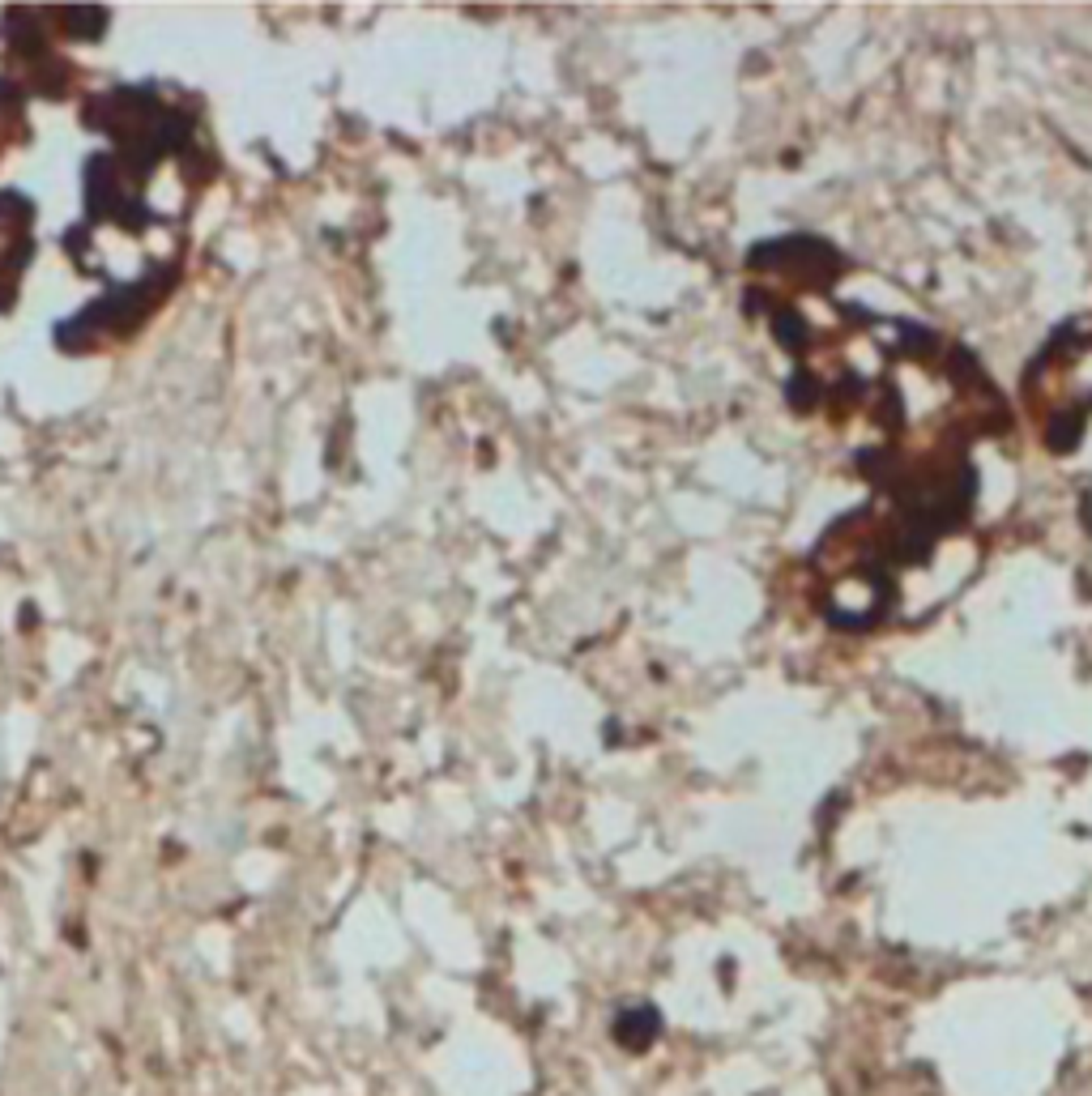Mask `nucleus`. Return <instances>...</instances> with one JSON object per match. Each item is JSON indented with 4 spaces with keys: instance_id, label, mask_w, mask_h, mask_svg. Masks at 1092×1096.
Wrapping results in <instances>:
<instances>
[{
    "instance_id": "f257e3e1",
    "label": "nucleus",
    "mask_w": 1092,
    "mask_h": 1096,
    "mask_svg": "<svg viewBox=\"0 0 1092 1096\" xmlns=\"http://www.w3.org/2000/svg\"><path fill=\"white\" fill-rule=\"evenodd\" d=\"M658 1033V1019H653V1011H627L624 1019H619V1028H615V1037L624 1041V1045H644V1041Z\"/></svg>"
}]
</instances>
